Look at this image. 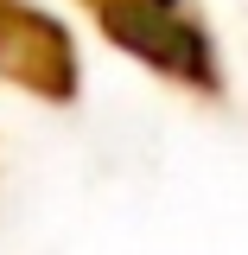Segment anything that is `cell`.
I'll return each mask as SVG.
<instances>
[{"label": "cell", "instance_id": "cell-1", "mask_svg": "<svg viewBox=\"0 0 248 255\" xmlns=\"http://www.w3.org/2000/svg\"><path fill=\"white\" fill-rule=\"evenodd\" d=\"M95 19L121 38L127 51L153 58L159 70H178V77H197L210 83V45L204 32L178 13V0H89Z\"/></svg>", "mask_w": 248, "mask_h": 255}]
</instances>
